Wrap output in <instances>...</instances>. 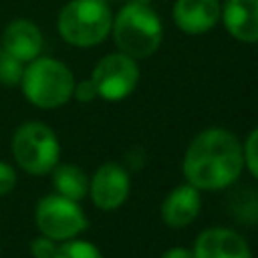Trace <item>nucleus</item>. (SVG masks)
I'll return each instance as SVG.
<instances>
[{
  "label": "nucleus",
  "mask_w": 258,
  "mask_h": 258,
  "mask_svg": "<svg viewBox=\"0 0 258 258\" xmlns=\"http://www.w3.org/2000/svg\"><path fill=\"white\" fill-rule=\"evenodd\" d=\"M242 147L226 129H206L187 147L183 175L198 189H222L242 173Z\"/></svg>",
  "instance_id": "nucleus-1"
},
{
  "label": "nucleus",
  "mask_w": 258,
  "mask_h": 258,
  "mask_svg": "<svg viewBox=\"0 0 258 258\" xmlns=\"http://www.w3.org/2000/svg\"><path fill=\"white\" fill-rule=\"evenodd\" d=\"M111 28L115 44L131 58L151 56L163 38L161 20L147 4L129 2L119 10Z\"/></svg>",
  "instance_id": "nucleus-2"
},
{
  "label": "nucleus",
  "mask_w": 258,
  "mask_h": 258,
  "mask_svg": "<svg viewBox=\"0 0 258 258\" xmlns=\"http://www.w3.org/2000/svg\"><path fill=\"white\" fill-rule=\"evenodd\" d=\"M26 99L40 109H54L73 97L75 79L67 64L42 56L32 58L20 79Z\"/></svg>",
  "instance_id": "nucleus-3"
},
{
  "label": "nucleus",
  "mask_w": 258,
  "mask_h": 258,
  "mask_svg": "<svg viewBox=\"0 0 258 258\" xmlns=\"http://www.w3.org/2000/svg\"><path fill=\"white\" fill-rule=\"evenodd\" d=\"M113 16L105 0H71L58 14L60 36L75 46H95L107 38Z\"/></svg>",
  "instance_id": "nucleus-4"
},
{
  "label": "nucleus",
  "mask_w": 258,
  "mask_h": 258,
  "mask_svg": "<svg viewBox=\"0 0 258 258\" xmlns=\"http://www.w3.org/2000/svg\"><path fill=\"white\" fill-rule=\"evenodd\" d=\"M12 153L24 171L42 175L54 169L60 155V147L56 135L48 125L30 121L20 125L14 133Z\"/></svg>",
  "instance_id": "nucleus-5"
},
{
  "label": "nucleus",
  "mask_w": 258,
  "mask_h": 258,
  "mask_svg": "<svg viewBox=\"0 0 258 258\" xmlns=\"http://www.w3.org/2000/svg\"><path fill=\"white\" fill-rule=\"evenodd\" d=\"M36 228L52 240H69L87 228V218L75 200L60 194L46 196L36 204Z\"/></svg>",
  "instance_id": "nucleus-6"
},
{
  "label": "nucleus",
  "mask_w": 258,
  "mask_h": 258,
  "mask_svg": "<svg viewBox=\"0 0 258 258\" xmlns=\"http://www.w3.org/2000/svg\"><path fill=\"white\" fill-rule=\"evenodd\" d=\"M91 81L95 83L99 97L107 101H121L133 93L139 81V67L135 58L125 52H113L97 62Z\"/></svg>",
  "instance_id": "nucleus-7"
},
{
  "label": "nucleus",
  "mask_w": 258,
  "mask_h": 258,
  "mask_svg": "<svg viewBox=\"0 0 258 258\" xmlns=\"http://www.w3.org/2000/svg\"><path fill=\"white\" fill-rule=\"evenodd\" d=\"M89 189L97 208L115 210L125 202L129 194L127 171L117 163H105L95 171Z\"/></svg>",
  "instance_id": "nucleus-8"
},
{
  "label": "nucleus",
  "mask_w": 258,
  "mask_h": 258,
  "mask_svg": "<svg viewBox=\"0 0 258 258\" xmlns=\"http://www.w3.org/2000/svg\"><path fill=\"white\" fill-rule=\"evenodd\" d=\"M194 258H252L246 240L226 228H212L198 236Z\"/></svg>",
  "instance_id": "nucleus-9"
},
{
  "label": "nucleus",
  "mask_w": 258,
  "mask_h": 258,
  "mask_svg": "<svg viewBox=\"0 0 258 258\" xmlns=\"http://www.w3.org/2000/svg\"><path fill=\"white\" fill-rule=\"evenodd\" d=\"M222 8L218 0H175L173 22L187 34H204L220 20Z\"/></svg>",
  "instance_id": "nucleus-10"
},
{
  "label": "nucleus",
  "mask_w": 258,
  "mask_h": 258,
  "mask_svg": "<svg viewBox=\"0 0 258 258\" xmlns=\"http://www.w3.org/2000/svg\"><path fill=\"white\" fill-rule=\"evenodd\" d=\"M2 48L4 52L16 56L22 62H30L40 54L42 48V34L38 26L30 20L18 18L12 20L2 34Z\"/></svg>",
  "instance_id": "nucleus-11"
},
{
  "label": "nucleus",
  "mask_w": 258,
  "mask_h": 258,
  "mask_svg": "<svg viewBox=\"0 0 258 258\" xmlns=\"http://www.w3.org/2000/svg\"><path fill=\"white\" fill-rule=\"evenodd\" d=\"M220 16L236 40L258 42V0H228Z\"/></svg>",
  "instance_id": "nucleus-12"
},
{
  "label": "nucleus",
  "mask_w": 258,
  "mask_h": 258,
  "mask_svg": "<svg viewBox=\"0 0 258 258\" xmlns=\"http://www.w3.org/2000/svg\"><path fill=\"white\" fill-rule=\"evenodd\" d=\"M200 206H202V200H200L198 187H194L191 183L189 185H177L163 200L161 218L169 228H183L196 220Z\"/></svg>",
  "instance_id": "nucleus-13"
},
{
  "label": "nucleus",
  "mask_w": 258,
  "mask_h": 258,
  "mask_svg": "<svg viewBox=\"0 0 258 258\" xmlns=\"http://www.w3.org/2000/svg\"><path fill=\"white\" fill-rule=\"evenodd\" d=\"M52 185L54 189L69 198V200H83L89 191V179L85 175V171L77 165H54V173H52Z\"/></svg>",
  "instance_id": "nucleus-14"
},
{
  "label": "nucleus",
  "mask_w": 258,
  "mask_h": 258,
  "mask_svg": "<svg viewBox=\"0 0 258 258\" xmlns=\"http://www.w3.org/2000/svg\"><path fill=\"white\" fill-rule=\"evenodd\" d=\"M52 258H101V252L89 242L69 238V242L56 246Z\"/></svg>",
  "instance_id": "nucleus-15"
},
{
  "label": "nucleus",
  "mask_w": 258,
  "mask_h": 258,
  "mask_svg": "<svg viewBox=\"0 0 258 258\" xmlns=\"http://www.w3.org/2000/svg\"><path fill=\"white\" fill-rule=\"evenodd\" d=\"M22 73H24L22 60H18L16 56L2 50L0 52V81L4 85H16V83H20Z\"/></svg>",
  "instance_id": "nucleus-16"
},
{
  "label": "nucleus",
  "mask_w": 258,
  "mask_h": 258,
  "mask_svg": "<svg viewBox=\"0 0 258 258\" xmlns=\"http://www.w3.org/2000/svg\"><path fill=\"white\" fill-rule=\"evenodd\" d=\"M30 252H32L34 258H52L54 252H56V244H54L52 238H48V236L42 234V236H38V238L32 240Z\"/></svg>",
  "instance_id": "nucleus-17"
},
{
  "label": "nucleus",
  "mask_w": 258,
  "mask_h": 258,
  "mask_svg": "<svg viewBox=\"0 0 258 258\" xmlns=\"http://www.w3.org/2000/svg\"><path fill=\"white\" fill-rule=\"evenodd\" d=\"M244 159L250 167V171L258 177V129H254L250 133V137L246 139V147H244Z\"/></svg>",
  "instance_id": "nucleus-18"
},
{
  "label": "nucleus",
  "mask_w": 258,
  "mask_h": 258,
  "mask_svg": "<svg viewBox=\"0 0 258 258\" xmlns=\"http://www.w3.org/2000/svg\"><path fill=\"white\" fill-rule=\"evenodd\" d=\"M14 185H16V173H14V169L8 163L0 161V196L10 194L14 189Z\"/></svg>",
  "instance_id": "nucleus-19"
},
{
  "label": "nucleus",
  "mask_w": 258,
  "mask_h": 258,
  "mask_svg": "<svg viewBox=\"0 0 258 258\" xmlns=\"http://www.w3.org/2000/svg\"><path fill=\"white\" fill-rule=\"evenodd\" d=\"M73 95H75L81 103H89V101H93V99L97 97V87H95V83H93L91 79H87V81H81L79 85H75Z\"/></svg>",
  "instance_id": "nucleus-20"
},
{
  "label": "nucleus",
  "mask_w": 258,
  "mask_h": 258,
  "mask_svg": "<svg viewBox=\"0 0 258 258\" xmlns=\"http://www.w3.org/2000/svg\"><path fill=\"white\" fill-rule=\"evenodd\" d=\"M161 258H194V252L191 250H185V248H171Z\"/></svg>",
  "instance_id": "nucleus-21"
},
{
  "label": "nucleus",
  "mask_w": 258,
  "mask_h": 258,
  "mask_svg": "<svg viewBox=\"0 0 258 258\" xmlns=\"http://www.w3.org/2000/svg\"><path fill=\"white\" fill-rule=\"evenodd\" d=\"M129 2H135V4H149L151 0H129Z\"/></svg>",
  "instance_id": "nucleus-22"
},
{
  "label": "nucleus",
  "mask_w": 258,
  "mask_h": 258,
  "mask_svg": "<svg viewBox=\"0 0 258 258\" xmlns=\"http://www.w3.org/2000/svg\"><path fill=\"white\" fill-rule=\"evenodd\" d=\"M105 2H107V0H105Z\"/></svg>",
  "instance_id": "nucleus-23"
}]
</instances>
